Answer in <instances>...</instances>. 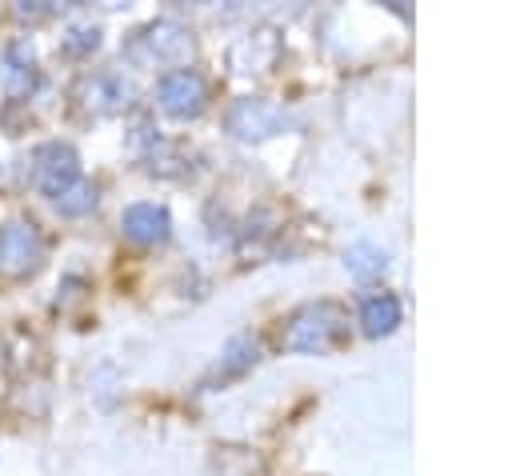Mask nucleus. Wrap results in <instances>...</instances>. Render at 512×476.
Returning a JSON list of instances; mask_svg holds the SVG:
<instances>
[{"label":"nucleus","instance_id":"obj_1","mask_svg":"<svg viewBox=\"0 0 512 476\" xmlns=\"http://www.w3.org/2000/svg\"><path fill=\"white\" fill-rule=\"evenodd\" d=\"M344 336H348V312H344L336 300H316V304L296 308V312L284 320L280 344H284L288 352H328V348L340 344Z\"/></svg>","mask_w":512,"mask_h":476},{"label":"nucleus","instance_id":"obj_2","mask_svg":"<svg viewBox=\"0 0 512 476\" xmlns=\"http://www.w3.org/2000/svg\"><path fill=\"white\" fill-rule=\"evenodd\" d=\"M192 52H196L192 28L172 20V16H160L144 28H136L124 44V56L132 64H144V68L148 64H184V60H192Z\"/></svg>","mask_w":512,"mask_h":476},{"label":"nucleus","instance_id":"obj_3","mask_svg":"<svg viewBox=\"0 0 512 476\" xmlns=\"http://www.w3.org/2000/svg\"><path fill=\"white\" fill-rule=\"evenodd\" d=\"M224 124L240 140H268V136H280L284 128H292V112L268 96H240L228 104Z\"/></svg>","mask_w":512,"mask_h":476},{"label":"nucleus","instance_id":"obj_4","mask_svg":"<svg viewBox=\"0 0 512 476\" xmlns=\"http://www.w3.org/2000/svg\"><path fill=\"white\" fill-rule=\"evenodd\" d=\"M44 264V232L36 220H8L0 228V276L24 280Z\"/></svg>","mask_w":512,"mask_h":476},{"label":"nucleus","instance_id":"obj_5","mask_svg":"<svg viewBox=\"0 0 512 476\" xmlns=\"http://www.w3.org/2000/svg\"><path fill=\"white\" fill-rule=\"evenodd\" d=\"M156 104L176 120H192L208 108V80L196 68H172L156 84Z\"/></svg>","mask_w":512,"mask_h":476},{"label":"nucleus","instance_id":"obj_6","mask_svg":"<svg viewBox=\"0 0 512 476\" xmlns=\"http://www.w3.org/2000/svg\"><path fill=\"white\" fill-rule=\"evenodd\" d=\"M80 180V156L72 144L64 140H48L32 152V184L44 192V196H56L64 192L68 184Z\"/></svg>","mask_w":512,"mask_h":476},{"label":"nucleus","instance_id":"obj_7","mask_svg":"<svg viewBox=\"0 0 512 476\" xmlns=\"http://www.w3.org/2000/svg\"><path fill=\"white\" fill-rule=\"evenodd\" d=\"M72 100L84 108V112H96V116H108V112H124L132 104V84L116 72H88L72 84Z\"/></svg>","mask_w":512,"mask_h":476},{"label":"nucleus","instance_id":"obj_8","mask_svg":"<svg viewBox=\"0 0 512 476\" xmlns=\"http://www.w3.org/2000/svg\"><path fill=\"white\" fill-rule=\"evenodd\" d=\"M120 228H124V236H128L132 244L152 248V244H164V240L172 236V216H168L164 204L140 200V204H128V208H124Z\"/></svg>","mask_w":512,"mask_h":476},{"label":"nucleus","instance_id":"obj_9","mask_svg":"<svg viewBox=\"0 0 512 476\" xmlns=\"http://www.w3.org/2000/svg\"><path fill=\"white\" fill-rule=\"evenodd\" d=\"M0 64H4V72H0V80H4V92H8L12 100L28 96V92H32V84H36V52H32L28 36H16V40H8V44H4V56H0Z\"/></svg>","mask_w":512,"mask_h":476},{"label":"nucleus","instance_id":"obj_10","mask_svg":"<svg viewBox=\"0 0 512 476\" xmlns=\"http://www.w3.org/2000/svg\"><path fill=\"white\" fill-rule=\"evenodd\" d=\"M400 324V300L392 292H372L360 304V328L368 336H388Z\"/></svg>","mask_w":512,"mask_h":476},{"label":"nucleus","instance_id":"obj_11","mask_svg":"<svg viewBox=\"0 0 512 476\" xmlns=\"http://www.w3.org/2000/svg\"><path fill=\"white\" fill-rule=\"evenodd\" d=\"M96 200H100V192H96L92 180H76V184H68L64 192L52 196V204H56L60 216H88V212L96 208Z\"/></svg>","mask_w":512,"mask_h":476},{"label":"nucleus","instance_id":"obj_12","mask_svg":"<svg viewBox=\"0 0 512 476\" xmlns=\"http://www.w3.org/2000/svg\"><path fill=\"white\" fill-rule=\"evenodd\" d=\"M256 356H260V340H256L252 332H240V336L228 340V348H224V356H220V372H224V376H236V372L252 368Z\"/></svg>","mask_w":512,"mask_h":476},{"label":"nucleus","instance_id":"obj_13","mask_svg":"<svg viewBox=\"0 0 512 476\" xmlns=\"http://www.w3.org/2000/svg\"><path fill=\"white\" fill-rule=\"evenodd\" d=\"M384 264H388V256L380 248H372V244H352L344 252V268L352 276H376V272H384Z\"/></svg>","mask_w":512,"mask_h":476},{"label":"nucleus","instance_id":"obj_14","mask_svg":"<svg viewBox=\"0 0 512 476\" xmlns=\"http://www.w3.org/2000/svg\"><path fill=\"white\" fill-rule=\"evenodd\" d=\"M100 44V28L96 24H68L60 36V52L64 56H88Z\"/></svg>","mask_w":512,"mask_h":476}]
</instances>
